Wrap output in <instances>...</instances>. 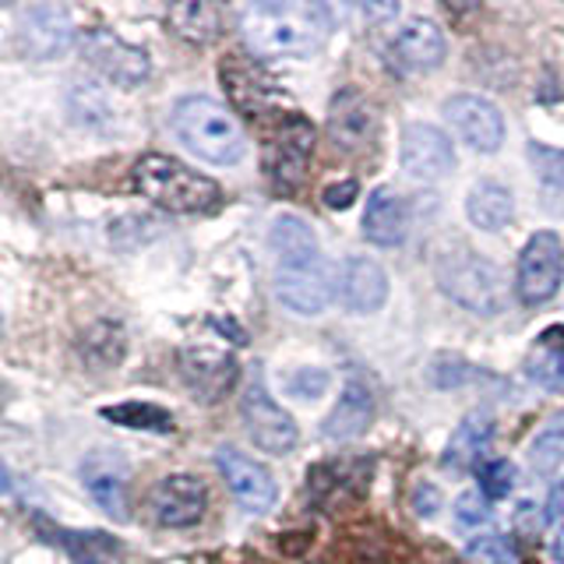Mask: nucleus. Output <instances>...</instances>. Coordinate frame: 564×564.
I'll list each match as a JSON object with an SVG mask.
<instances>
[{
    "label": "nucleus",
    "mask_w": 564,
    "mask_h": 564,
    "mask_svg": "<svg viewBox=\"0 0 564 564\" xmlns=\"http://www.w3.org/2000/svg\"><path fill=\"white\" fill-rule=\"evenodd\" d=\"M240 32L254 57H307L322 43V11L311 4H251Z\"/></svg>",
    "instance_id": "f257e3e1"
},
{
    "label": "nucleus",
    "mask_w": 564,
    "mask_h": 564,
    "mask_svg": "<svg viewBox=\"0 0 564 564\" xmlns=\"http://www.w3.org/2000/svg\"><path fill=\"white\" fill-rule=\"evenodd\" d=\"M134 187L141 191V198H149L152 205L176 212V216H198V212H212L219 205L223 191L212 176L184 166L173 155H141L134 163Z\"/></svg>",
    "instance_id": "f03ea898"
},
{
    "label": "nucleus",
    "mask_w": 564,
    "mask_h": 564,
    "mask_svg": "<svg viewBox=\"0 0 564 564\" xmlns=\"http://www.w3.org/2000/svg\"><path fill=\"white\" fill-rule=\"evenodd\" d=\"M173 131L194 155H202L208 163H219V166L237 163L247 149L237 117L229 113L223 102L208 99V96H187L176 102L173 106Z\"/></svg>",
    "instance_id": "7ed1b4c3"
},
{
    "label": "nucleus",
    "mask_w": 564,
    "mask_h": 564,
    "mask_svg": "<svg viewBox=\"0 0 564 564\" xmlns=\"http://www.w3.org/2000/svg\"><path fill=\"white\" fill-rule=\"evenodd\" d=\"M437 282L455 304L476 314H498L508 304V286L498 264L473 251H448L437 258Z\"/></svg>",
    "instance_id": "20e7f679"
},
{
    "label": "nucleus",
    "mask_w": 564,
    "mask_h": 564,
    "mask_svg": "<svg viewBox=\"0 0 564 564\" xmlns=\"http://www.w3.org/2000/svg\"><path fill=\"white\" fill-rule=\"evenodd\" d=\"M335 279L332 269L325 264L322 254L311 258H296V261H282L275 269V296L296 314H322L335 300Z\"/></svg>",
    "instance_id": "39448f33"
},
{
    "label": "nucleus",
    "mask_w": 564,
    "mask_h": 564,
    "mask_svg": "<svg viewBox=\"0 0 564 564\" xmlns=\"http://www.w3.org/2000/svg\"><path fill=\"white\" fill-rule=\"evenodd\" d=\"M564 279V243L557 234L551 229H540V234L529 237V243L522 247V258H519V296L522 304L529 307H540L546 304Z\"/></svg>",
    "instance_id": "423d86ee"
},
{
    "label": "nucleus",
    "mask_w": 564,
    "mask_h": 564,
    "mask_svg": "<svg viewBox=\"0 0 564 564\" xmlns=\"http://www.w3.org/2000/svg\"><path fill=\"white\" fill-rule=\"evenodd\" d=\"M240 413H243V423H247V434L254 437V445L261 452L286 455V452L296 448V441H300L296 420L269 395V388H264L261 381L247 384V392L240 399Z\"/></svg>",
    "instance_id": "0eeeda50"
},
{
    "label": "nucleus",
    "mask_w": 564,
    "mask_h": 564,
    "mask_svg": "<svg viewBox=\"0 0 564 564\" xmlns=\"http://www.w3.org/2000/svg\"><path fill=\"white\" fill-rule=\"evenodd\" d=\"M82 53H85V61L99 70V75H106V78L123 85V88H134V85H141L152 75L149 53L141 46H131L128 40H120V35H113L110 29L85 32Z\"/></svg>",
    "instance_id": "6e6552de"
},
{
    "label": "nucleus",
    "mask_w": 564,
    "mask_h": 564,
    "mask_svg": "<svg viewBox=\"0 0 564 564\" xmlns=\"http://www.w3.org/2000/svg\"><path fill=\"white\" fill-rule=\"evenodd\" d=\"M311 152H314V128L307 117L290 113L282 120V128L275 131V138L269 141V176L279 191H296L300 181H304L307 163H311Z\"/></svg>",
    "instance_id": "1a4fd4ad"
},
{
    "label": "nucleus",
    "mask_w": 564,
    "mask_h": 564,
    "mask_svg": "<svg viewBox=\"0 0 564 564\" xmlns=\"http://www.w3.org/2000/svg\"><path fill=\"white\" fill-rule=\"evenodd\" d=\"M402 170L416 176V181H441L455 166V149L445 131L431 128V123H405L399 141Z\"/></svg>",
    "instance_id": "9d476101"
},
{
    "label": "nucleus",
    "mask_w": 564,
    "mask_h": 564,
    "mask_svg": "<svg viewBox=\"0 0 564 564\" xmlns=\"http://www.w3.org/2000/svg\"><path fill=\"white\" fill-rule=\"evenodd\" d=\"M445 117L455 134L466 141L473 152H498L505 141V117L484 96H452L445 102Z\"/></svg>",
    "instance_id": "9b49d317"
},
{
    "label": "nucleus",
    "mask_w": 564,
    "mask_h": 564,
    "mask_svg": "<svg viewBox=\"0 0 564 564\" xmlns=\"http://www.w3.org/2000/svg\"><path fill=\"white\" fill-rule=\"evenodd\" d=\"M378 134V110L360 88H343L328 106V138L346 152L367 149Z\"/></svg>",
    "instance_id": "f8f14e48"
},
{
    "label": "nucleus",
    "mask_w": 564,
    "mask_h": 564,
    "mask_svg": "<svg viewBox=\"0 0 564 564\" xmlns=\"http://www.w3.org/2000/svg\"><path fill=\"white\" fill-rule=\"evenodd\" d=\"M216 466L223 473L226 487L234 490V498L247 508V511H269L279 498V487L272 480V473L264 469L254 458H247L237 448H219Z\"/></svg>",
    "instance_id": "ddd939ff"
},
{
    "label": "nucleus",
    "mask_w": 564,
    "mask_h": 564,
    "mask_svg": "<svg viewBox=\"0 0 564 564\" xmlns=\"http://www.w3.org/2000/svg\"><path fill=\"white\" fill-rule=\"evenodd\" d=\"M82 480H85V490L93 494V501L106 511V516H113L117 522H123L131 516L128 511V463L117 455V452H93L82 463Z\"/></svg>",
    "instance_id": "4468645a"
},
{
    "label": "nucleus",
    "mask_w": 564,
    "mask_h": 564,
    "mask_svg": "<svg viewBox=\"0 0 564 564\" xmlns=\"http://www.w3.org/2000/svg\"><path fill=\"white\" fill-rule=\"evenodd\" d=\"M205 505H208L205 484L194 480V476H187V473L166 476V480L152 490L155 519L163 522V525H170V529H184V525L202 522Z\"/></svg>",
    "instance_id": "2eb2a0df"
},
{
    "label": "nucleus",
    "mask_w": 564,
    "mask_h": 564,
    "mask_svg": "<svg viewBox=\"0 0 564 564\" xmlns=\"http://www.w3.org/2000/svg\"><path fill=\"white\" fill-rule=\"evenodd\" d=\"M223 82L229 88V96L251 117H272L279 110H286V96L279 93L272 78H264L254 64L247 61H226L223 64Z\"/></svg>",
    "instance_id": "dca6fc26"
},
{
    "label": "nucleus",
    "mask_w": 564,
    "mask_h": 564,
    "mask_svg": "<svg viewBox=\"0 0 564 564\" xmlns=\"http://www.w3.org/2000/svg\"><path fill=\"white\" fill-rule=\"evenodd\" d=\"M181 375L194 395L205 402H216L237 384V360L219 349H184Z\"/></svg>",
    "instance_id": "f3484780"
},
{
    "label": "nucleus",
    "mask_w": 564,
    "mask_h": 564,
    "mask_svg": "<svg viewBox=\"0 0 564 564\" xmlns=\"http://www.w3.org/2000/svg\"><path fill=\"white\" fill-rule=\"evenodd\" d=\"M22 43L32 57L50 61L75 43V22L57 4H35L22 14Z\"/></svg>",
    "instance_id": "a211bd4d"
},
{
    "label": "nucleus",
    "mask_w": 564,
    "mask_h": 564,
    "mask_svg": "<svg viewBox=\"0 0 564 564\" xmlns=\"http://www.w3.org/2000/svg\"><path fill=\"white\" fill-rule=\"evenodd\" d=\"M335 286H339V300L343 307L352 311V314H370L384 304L388 296V275L378 261L370 258H349L343 269H339V279H335Z\"/></svg>",
    "instance_id": "6ab92c4d"
},
{
    "label": "nucleus",
    "mask_w": 564,
    "mask_h": 564,
    "mask_svg": "<svg viewBox=\"0 0 564 564\" xmlns=\"http://www.w3.org/2000/svg\"><path fill=\"white\" fill-rule=\"evenodd\" d=\"M370 420H375V392L364 378H352L346 381L339 402L325 420V437L332 441H349V437H360Z\"/></svg>",
    "instance_id": "aec40b11"
},
{
    "label": "nucleus",
    "mask_w": 564,
    "mask_h": 564,
    "mask_svg": "<svg viewBox=\"0 0 564 564\" xmlns=\"http://www.w3.org/2000/svg\"><path fill=\"white\" fill-rule=\"evenodd\" d=\"M405 229H410L405 202L392 187H378L370 194L367 212H364V237L378 247H395L405 240Z\"/></svg>",
    "instance_id": "412c9836"
},
{
    "label": "nucleus",
    "mask_w": 564,
    "mask_h": 564,
    "mask_svg": "<svg viewBox=\"0 0 564 564\" xmlns=\"http://www.w3.org/2000/svg\"><path fill=\"white\" fill-rule=\"evenodd\" d=\"M395 57L413 70H434L445 61V35L431 18H410L395 35Z\"/></svg>",
    "instance_id": "4be33fe9"
},
{
    "label": "nucleus",
    "mask_w": 564,
    "mask_h": 564,
    "mask_svg": "<svg viewBox=\"0 0 564 564\" xmlns=\"http://www.w3.org/2000/svg\"><path fill=\"white\" fill-rule=\"evenodd\" d=\"M490 441H494L490 413H484V410L469 413L463 423H458V431L445 452V466L448 469H480V463H487Z\"/></svg>",
    "instance_id": "5701e85b"
},
{
    "label": "nucleus",
    "mask_w": 564,
    "mask_h": 564,
    "mask_svg": "<svg viewBox=\"0 0 564 564\" xmlns=\"http://www.w3.org/2000/svg\"><path fill=\"white\" fill-rule=\"evenodd\" d=\"M466 212H469V223L480 226V229H505L511 219H516V198H511V191L498 181H480L473 191H469V202H466Z\"/></svg>",
    "instance_id": "b1692460"
},
{
    "label": "nucleus",
    "mask_w": 564,
    "mask_h": 564,
    "mask_svg": "<svg viewBox=\"0 0 564 564\" xmlns=\"http://www.w3.org/2000/svg\"><path fill=\"white\" fill-rule=\"evenodd\" d=\"M170 29L181 35L187 43H212L223 29V18H219V8L205 4V0H191V4H173L170 14H166Z\"/></svg>",
    "instance_id": "393cba45"
},
{
    "label": "nucleus",
    "mask_w": 564,
    "mask_h": 564,
    "mask_svg": "<svg viewBox=\"0 0 564 564\" xmlns=\"http://www.w3.org/2000/svg\"><path fill=\"white\" fill-rule=\"evenodd\" d=\"M57 540L64 543V551L75 564H123L120 543L106 533H70V529H61Z\"/></svg>",
    "instance_id": "a878e982"
},
{
    "label": "nucleus",
    "mask_w": 564,
    "mask_h": 564,
    "mask_svg": "<svg viewBox=\"0 0 564 564\" xmlns=\"http://www.w3.org/2000/svg\"><path fill=\"white\" fill-rule=\"evenodd\" d=\"M272 251L275 261H296V258H311V254H322L317 247V237L311 234V226L300 219V216H282L272 226Z\"/></svg>",
    "instance_id": "bb28decb"
},
{
    "label": "nucleus",
    "mask_w": 564,
    "mask_h": 564,
    "mask_svg": "<svg viewBox=\"0 0 564 564\" xmlns=\"http://www.w3.org/2000/svg\"><path fill=\"white\" fill-rule=\"evenodd\" d=\"M102 416L113 420V423H123V427H134V431H173V416L152 402L110 405V410H102Z\"/></svg>",
    "instance_id": "cd10ccee"
},
{
    "label": "nucleus",
    "mask_w": 564,
    "mask_h": 564,
    "mask_svg": "<svg viewBox=\"0 0 564 564\" xmlns=\"http://www.w3.org/2000/svg\"><path fill=\"white\" fill-rule=\"evenodd\" d=\"M466 561L469 564H522V554L516 540H508L505 533H484L469 540Z\"/></svg>",
    "instance_id": "c85d7f7f"
},
{
    "label": "nucleus",
    "mask_w": 564,
    "mask_h": 564,
    "mask_svg": "<svg viewBox=\"0 0 564 564\" xmlns=\"http://www.w3.org/2000/svg\"><path fill=\"white\" fill-rule=\"evenodd\" d=\"M525 375L533 378L536 384H543V388H551V392L564 395V352L540 346L533 357L525 360Z\"/></svg>",
    "instance_id": "c756f323"
},
{
    "label": "nucleus",
    "mask_w": 564,
    "mask_h": 564,
    "mask_svg": "<svg viewBox=\"0 0 564 564\" xmlns=\"http://www.w3.org/2000/svg\"><path fill=\"white\" fill-rule=\"evenodd\" d=\"M476 476H480V490H484L487 501L508 498L511 487H516V480H519V473L508 458H487V463H480V469H476Z\"/></svg>",
    "instance_id": "7c9ffc66"
},
{
    "label": "nucleus",
    "mask_w": 564,
    "mask_h": 564,
    "mask_svg": "<svg viewBox=\"0 0 564 564\" xmlns=\"http://www.w3.org/2000/svg\"><path fill=\"white\" fill-rule=\"evenodd\" d=\"M82 349H85V357H88V360L96 357V349H102V357H99V367H110V364H117V360L123 357V332H120V325L99 322V325H96L93 332L85 335Z\"/></svg>",
    "instance_id": "2f4dec72"
},
{
    "label": "nucleus",
    "mask_w": 564,
    "mask_h": 564,
    "mask_svg": "<svg viewBox=\"0 0 564 564\" xmlns=\"http://www.w3.org/2000/svg\"><path fill=\"white\" fill-rule=\"evenodd\" d=\"M533 466L543 476H554L557 469H564V434L551 431V434H543L536 441V445H533Z\"/></svg>",
    "instance_id": "473e14b6"
},
{
    "label": "nucleus",
    "mask_w": 564,
    "mask_h": 564,
    "mask_svg": "<svg viewBox=\"0 0 564 564\" xmlns=\"http://www.w3.org/2000/svg\"><path fill=\"white\" fill-rule=\"evenodd\" d=\"M529 159L536 163V173L543 184H564V152L546 145H529Z\"/></svg>",
    "instance_id": "72a5a7b5"
},
{
    "label": "nucleus",
    "mask_w": 564,
    "mask_h": 564,
    "mask_svg": "<svg viewBox=\"0 0 564 564\" xmlns=\"http://www.w3.org/2000/svg\"><path fill=\"white\" fill-rule=\"evenodd\" d=\"M473 378V367L466 360H458V357H437L434 367H431V381L437 388H455V384H463Z\"/></svg>",
    "instance_id": "f704fd0d"
},
{
    "label": "nucleus",
    "mask_w": 564,
    "mask_h": 564,
    "mask_svg": "<svg viewBox=\"0 0 564 564\" xmlns=\"http://www.w3.org/2000/svg\"><path fill=\"white\" fill-rule=\"evenodd\" d=\"M455 519L463 522V525H480L490 519V505L484 494H463L458 498V508H455Z\"/></svg>",
    "instance_id": "c9c22d12"
},
{
    "label": "nucleus",
    "mask_w": 564,
    "mask_h": 564,
    "mask_svg": "<svg viewBox=\"0 0 564 564\" xmlns=\"http://www.w3.org/2000/svg\"><path fill=\"white\" fill-rule=\"evenodd\" d=\"M325 384H328V375H325V370H300V375L290 378V388H293L296 395H304V399L322 395V392H325Z\"/></svg>",
    "instance_id": "e433bc0d"
},
{
    "label": "nucleus",
    "mask_w": 564,
    "mask_h": 564,
    "mask_svg": "<svg viewBox=\"0 0 564 564\" xmlns=\"http://www.w3.org/2000/svg\"><path fill=\"white\" fill-rule=\"evenodd\" d=\"M543 525H546V511L543 508H536V505H519V511H516V529L519 533H525V536H540L543 533Z\"/></svg>",
    "instance_id": "4c0bfd02"
},
{
    "label": "nucleus",
    "mask_w": 564,
    "mask_h": 564,
    "mask_svg": "<svg viewBox=\"0 0 564 564\" xmlns=\"http://www.w3.org/2000/svg\"><path fill=\"white\" fill-rule=\"evenodd\" d=\"M357 191H360L357 181H335V184H328V187L322 191V198H325L328 208H349L352 198H357Z\"/></svg>",
    "instance_id": "58836bf2"
},
{
    "label": "nucleus",
    "mask_w": 564,
    "mask_h": 564,
    "mask_svg": "<svg viewBox=\"0 0 564 564\" xmlns=\"http://www.w3.org/2000/svg\"><path fill=\"white\" fill-rule=\"evenodd\" d=\"M413 508H416V516H434V511L441 508V490L431 484H420L413 494Z\"/></svg>",
    "instance_id": "ea45409f"
},
{
    "label": "nucleus",
    "mask_w": 564,
    "mask_h": 564,
    "mask_svg": "<svg viewBox=\"0 0 564 564\" xmlns=\"http://www.w3.org/2000/svg\"><path fill=\"white\" fill-rule=\"evenodd\" d=\"M546 519H564V476L551 490V501H546Z\"/></svg>",
    "instance_id": "a19ab883"
},
{
    "label": "nucleus",
    "mask_w": 564,
    "mask_h": 564,
    "mask_svg": "<svg viewBox=\"0 0 564 564\" xmlns=\"http://www.w3.org/2000/svg\"><path fill=\"white\" fill-rule=\"evenodd\" d=\"M8 487H11V480H8V466L0 463V494H4Z\"/></svg>",
    "instance_id": "79ce46f5"
},
{
    "label": "nucleus",
    "mask_w": 564,
    "mask_h": 564,
    "mask_svg": "<svg viewBox=\"0 0 564 564\" xmlns=\"http://www.w3.org/2000/svg\"><path fill=\"white\" fill-rule=\"evenodd\" d=\"M554 557L564 564V533H561V536H557V543H554Z\"/></svg>",
    "instance_id": "37998d69"
},
{
    "label": "nucleus",
    "mask_w": 564,
    "mask_h": 564,
    "mask_svg": "<svg viewBox=\"0 0 564 564\" xmlns=\"http://www.w3.org/2000/svg\"><path fill=\"white\" fill-rule=\"evenodd\" d=\"M554 431H557V434H564V416H557V420H554Z\"/></svg>",
    "instance_id": "c03bdc74"
},
{
    "label": "nucleus",
    "mask_w": 564,
    "mask_h": 564,
    "mask_svg": "<svg viewBox=\"0 0 564 564\" xmlns=\"http://www.w3.org/2000/svg\"><path fill=\"white\" fill-rule=\"evenodd\" d=\"M0 328H4V322H0Z\"/></svg>",
    "instance_id": "a18cd8bd"
}]
</instances>
